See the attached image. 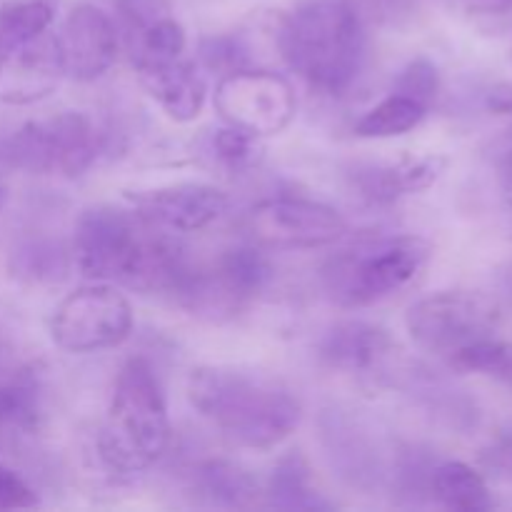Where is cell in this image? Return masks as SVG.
Listing matches in <instances>:
<instances>
[{
    "label": "cell",
    "instance_id": "6da1fadb",
    "mask_svg": "<svg viewBox=\"0 0 512 512\" xmlns=\"http://www.w3.org/2000/svg\"><path fill=\"white\" fill-rule=\"evenodd\" d=\"M190 405L238 448L273 450L303 418L298 395L265 373L203 365L188 378Z\"/></svg>",
    "mask_w": 512,
    "mask_h": 512
},
{
    "label": "cell",
    "instance_id": "7a4b0ae2",
    "mask_svg": "<svg viewBox=\"0 0 512 512\" xmlns=\"http://www.w3.org/2000/svg\"><path fill=\"white\" fill-rule=\"evenodd\" d=\"M278 50L310 88L343 95L365 63V28L350 0H310L283 18Z\"/></svg>",
    "mask_w": 512,
    "mask_h": 512
},
{
    "label": "cell",
    "instance_id": "3957f363",
    "mask_svg": "<svg viewBox=\"0 0 512 512\" xmlns=\"http://www.w3.org/2000/svg\"><path fill=\"white\" fill-rule=\"evenodd\" d=\"M168 443L170 418L158 375L145 358H130L120 368L100 428V460L113 473H143L163 458Z\"/></svg>",
    "mask_w": 512,
    "mask_h": 512
},
{
    "label": "cell",
    "instance_id": "277c9868",
    "mask_svg": "<svg viewBox=\"0 0 512 512\" xmlns=\"http://www.w3.org/2000/svg\"><path fill=\"white\" fill-rule=\"evenodd\" d=\"M430 258V243L418 235H398L370 248L345 250L323 270L325 290L345 308H365L405 288Z\"/></svg>",
    "mask_w": 512,
    "mask_h": 512
},
{
    "label": "cell",
    "instance_id": "5b68a950",
    "mask_svg": "<svg viewBox=\"0 0 512 512\" xmlns=\"http://www.w3.org/2000/svg\"><path fill=\"white\" fill-rule=\"evenodd\" d=\"M405 325L418 348L450 358L455 350L495 335L500 305L475 290H443L410 305Z\"/></svg>",
    "mask_w": 512,
    "mask_h": 512
},
{
    "label": "cell",
    "instance_id": "8992f818",
    "mask_svg": "<svg viewBox=\"0 0 512 512\" xmlns=\"http://www.w3.org/2000/svg\"><path fill=\"white\" fill-rule=\"evenodd\" d=\"M133 333V305L108 283H93L65 295L50 320L60 350L90 355L123 345Z\"/></svg>",
    "mask_w": 512,
    "mask_h": 512
},
{
    "label": "cell",
    "instance_id": "52a82bcc",
    "mask_svg": "<svg viewBox=\"0 0 512 512\" xmlns=\"http://www.w3.org/2000/svg\"><path fill=\"white\" fill-rule=\"evenodd\" d=\"M148 223L138 213L98 205L80 213L73 230L70 258L80 275L93 283H125Z\"/></svg>",
    "mask_w": 512,
    "mask_h": 512
},
{
    "label": "cell",
    "instance_id": "ba28073f",
    "mask_svg": "<svg viewBox=\"0 0 512 512\" xmlns=\"http://www.w3.org/2000/svg\"><path fill=\"white\" fill-rule=\"evenodd\" d=\"M213 105L230 128L255 138H270L293 123L298 98L285 75L248 68L220 78Z\"/></svg>",
    "mask_w": 512,
    "mask_h": 512
},
{
    "label": "cell",
    "instance_id": "9c48e42d",
    "mask_svg": "<svg viewBox=\"0 0 512 512\" xmlns=\"http://www.w3.org/2000/svg\"><path fill=\"white\" fill-rule=\"evenodd\" d=\"M248 233L255 245L270 250H310L333 245L348 233L335 208L303 198H268L250 208Z\"/></svg>",
    "mask_w": 512,
    "mask_h": 512
},
{
    "label": "cell",
    "instance_id": "30bf717a",
    "mask_svg": "<svg viewBox=\"0 0 512 512\" xmlns=\"http://www.w3.org/2000/svg\"><path fill=\"white\" fill-rule=\"evenodd\" d=\"M68 78L93 83L113 68L118 58V30L108 13L95 5H75L55 35Z\"/></svg>",
    "mask_w": 512,
    "mask_h": 512
},
{
    "label": "cell",
    "instance_id": "8fae6325",
    "mask_svg": "<svg viewBox=\"0 0 512 512\" xmlns=\"http://www.w3.org/2000/svg\"><path fill=\"white\" fill-rule=\"evenodd\" d=\"M65 78L58 40L48 30L0 50V103L33 105L55 93Z\"/></svg>",
    "mask_w": 512,
    "mask_h": 512
},
{
    "label": "cell",
    "instance_id": "7c38bea8",
    "mask_svg": "<svg viewBox=\"0 0 512 512\" xmlns=\"http://www.w3.org/2000/svg\"><path fill=\"white\" fill-rule=\"evenodd\" d=\"M145 223L168 233H198L228 208V195L215 185L178 183L128 195Z\"/></svg>",
    "mask_w": 512,
    "mask_h": 512
},
{
    "label": "cell",
    "instance_id": "4fadbf2b",
    "mask_svg": "<svg viewBox=\"0 0 512 512\" xmlns=\"http://www.w3.org/2000/svg\"><path fill=\"white\" fill-rule=\"evenodd\" d=\"M135 70L143 88L168 118H173L175 123H190L198 118L208 95V85L198 65L183 60L180 55L160 63H140L135 65Z\"/></svg>",
    "mask_w": 512,
    "mask_h": 512
},
{
    "label": "cell",
    "instance_id": "5bb4252c",
    "mask_svg": "<svg viewBox=\"0 0 512 512\" xmlns=\"http://www.w3.org/2000/svg\"><path fill=\"white\" fill-rule=\"evenodd\" d=\"M393 353V338L380 325L365 320H345L320 343V358L325 365L343 373H373Z\"/></svg>",
    "mask_w": 512,
    "mask_h": 512
},
{
    "label": "cell",
    "instance_id": "9a60e30c",
    "mask_svg": "<svg viewBox=\"0 0 512 512\" xmlns=\"http://www.w3.org/2000/svg\"><path fill=\"white\" fill-rule=\"evenodd\" d=\"M45 145H48L50 173L78 178L95 163L100 150V135L93 120L83 113H60L43 120Z\"/></svg>",
    "mask_w": 512,
    "mask_h": 512
},
{
    "label": "cell",
    "instance_id": "2e32d148",
    "mask_svg": "<svg viewBox=\"0 0 512 512\" xmlns=\"http://www.w3.org/2000/svg\"><path fill=\"white\" fill-rule=\"evenodd\" d=\"M448 160L440 155H428V158H405L393 165H375V168L363 170L358 175L360 188L375 203H390L408 193H420L428 190L435 180L443 175Z\"/></svg>",
    "mask_w": 512,
    "mask_h": 512
},
{
    "label": "cell",
    "instance_id": "e0dca14e",
    "mask_svg": "<svg viewBox=\"0 0 512 512\" xmlns=\"http://www.w3.org/2000/svg\"><path fill=\"white\" fill-rule=\"evenodd\" d=\"M198 490L220 508H250L260 493L258 480L233 460H205L195 470Z\"/></svg>",
    "mask_w": 512,
    "mask_h": 512
},
{
    "label": "cell",
    "instance_id": "ac0fdd59",
    "mask_svg": "<svg viewBox=\"0 0 512 512\" xmlns=\"http://www.w3.org/2000/svg\"><path fill=\"white\" fill-rule=\"evenodd\" d=\"M433 495L440 505L458 512H483L493 508V498L483 475L468 463L448 460L433 470Z\"/></svg>",
    "mask_w": 512,
    "mask_h": 512
},
{
    "label": "cell",
    "instance_id": "d6986e66",
    "mask_svg": "<svg viewBox=\"0 0 512 512\" xmlns=\"http://www.w3.org/2000/svg\"><path fill=\"white\" fill-rule=\"evenodd\" d=\"M265 495L270 498V505L280 510H333V503L310 483V468L298 450L280 458Z\"/></svg>",
    "mask_w": 512,
    "mask_h": 512
},
{
    "label": "cell",
    "instance_id": "ffe728a7",
    "mask_svg": "<svg viewBox=\"0 0 512 512\" xmlns=\"http://www.w3.org/2000/svg\"><path fill=\"white\" fill-rule=\"evenodd\" d=\"M213 270L220 283L243 305L258 298L273 280V263H270L263 250L253 248V245L228 250Z\"/></svg>",
    "mask_w": 512,
    "mask_h": 512
},
{
    "label": "cell",
    "instance_id": "44dd1931",
    "mask_svg": "<svg viewBox=\"0 0 512 512\" xmlns=\"http://www.w3.org/2000/svg\"><path fill=\"white\" fill-rule=\"evenodd\" d=\"M73 258L68 250L53 240H28L10 253L13 278L33 285L60 283L68 275Z\"/></svg>",
    "mask_w": 512,
    "mask_h": 512
},
{
    "label": "cell",
    "instance_id": "7402d4cb",
    "mask_svg": "<svg viewBox=\"0 0 512 512\" xmlns=\"http://www.w3.org/2000/svg\"><path fill=\"white\" fill-rule=\"evenodd\" d=\"M428 108H423L415 100L405 98V95L390 93L388 98L380 100L378 105L363 113V118L355 123V135L368 140H383V138H398V135L410 133L423 123Z\"/></svg>",
    "mask_w": 512,
    "mask_h": 512
},
{
    "label": "cell",
    "instance_id": "603a6c76",
    "mask_svg": "<svg viewBox=\"0 0 512 512\" xmlns=\"http://www.w3.org/2000/svg\"><path fill=\"white\" fill-rule=\"evenodd\" d=\"M38 423L40 395L28 370L0 375V430H35Z\"/></svg>",
    "mask_w": 512,
    "mask_h": 512
},
{
    "label": "cell",
    "instance_id": "cb8c5ba5",
    "mask_svg": "<svg viewBox=\"0 0 512 512\" xmlns=\"http://www.w3.org/2000/svg\"><path fill=\"white\" fill-rule=\"evenodd\" d=\"M53 23L50 0H5L0 5V50L45 33Z\"/></svg>",
    "mask_w": 512,
    "mask_h": 512
},
{
    "label": "cell",
    "instance_id": "d4e9b609",
    "mask_svg": "<svg viewBox=\"0 0 512 512\" xmlns=\"http://www.w3.org/2000/svg\"><path fill=\"white\" fill-rule=\"evenodd\" d=\"M448 363L450 368L460 370V373L490 375V378L512 388V343L498 340L495 335L455 350Z\"/></svg>",
    "mask_w": 512,
    "mask_h": 512
},
{
    "label": "cell",
    "instance_id": "484cf974",
    "mask_svg": "<svg viewBox=\"0 0 512 512\" xmlns=\"http://www.w3.org/2000/svg\"><path fill=\"white\" fill-rule=\"evenodd\" d=\"M185 30L173 15L158 20L150 25L143 33L130 38V55H133V65L140 63H160V60L180 58L185 50Z\"/></svg>",
    "mask_w": 512,
    "mask_h": 512
},
{
    "label": "cell",
    "instance_id": "4316f807",
    "mask_svg": "<svg viewBox=\"0 0 512 512\" xmlns=\"http://www.w3.org/2000/svg\"><path fill=\"white\" fill-rule=\"evenodd\" d=\"M198 60L210 73L230 75L250 68V48L240 35H208L198 43Z\"/></svg>",
    "mask_w": 512,
    "mask_h": 512
},
{
    "label": "cell",
    "instance_id": "83f0119b",
    "mask_svg": "<svg viewBox=\"0 0 512 512\" xmlns=\"http://www.w3.org/2000/svg\"><path fill=\"white\" fill-rule=\"evenodd\" d=\"M213 150L215 155H218L220 163H223L225 168L235 170V173L255 168V165L260 163V158H263V145H260V138H255V135L250 133H243V130L238 128H230V125H225L223 130L215 133Z\"/></svg>",
    "mask_w": 512,
    "mask_h": 512
},
{
    "label": "cell",
    "instance_id": "f1b7e54d",
    "mask_svg": "<svg viewBox=\"0 0 512 512\" xmlns=\"http://www.w3.org/2000/svg\"><path fill=\"white\" fill-rule=\"evenodd\" d=\"M438 90H440L438 65L428 58H415L410 60V63L403 68V73L398 75L393 93L405 95V98L415 100V103H420L423 108H430V105L435 103V98H438Z\"/></svg>",
    "mask_w": 512,
    "mask_h": 512
},
{
    "label": "cell",
    "instance_id": "f546056e",
    "mask_svg": "<svg viewBox=\"0 0 512 512\" xmlns=\"http://www.w3.org/2000/svg\"><path fill=\"white\" fill-rule=\"evenodd\" d=\"M115 8H118L120 20H123L125 30H128V38L143 33V30H148L158 20L173 15L170 0H118Z\"/></svg>",
    "mask_w": 512,
    "mask_h": 512
},
{
    "label": "cell",
    "instance_id": "4dcf8cb0",
    "mask_svg": "<svg viewBox=\"0 0 512 512\" xmlns=\"http://www.w3.org/2000/svg\"><path fill=\"white\" fill-rule=\"evenodd\" d=\"M38 505V495L15 470L0 465V512L28 510Z\"/></svg>",
    "mask_w": 512,
    "mask_h": 512
},
{
    "label": "cell",
    "instance_id": "1f68e13d",
    "mask_svg": "<svg viewBox=\"0 0 512 512\" xmlns=\"http://www.w3.org/2000/svg\"><path fill=\"white\" fill-rule=\"evenodd\" d=\"M485 108L493 115H512V83H495L485 93Z\"/></svg>",
    "mask_w": 512,
    "mask_h": 512
},
{
    "label": "cell",
    "instance_id": "d6a6232c",
    "mask_svg": "<svg viewBox=\"0 0 512 512\" xmlns=\"http://www.w3.org/2000/svg\"><path fill=\"white\" fill-rule=\"evenodd\" d=\"M465 8L473 15H503L512 10V0H465Z\"/></svg>",
    "mask_w": 512,
    "mask_h": 512
},
{
    "label": "cell",
    "instance_id": "836d02e7",
    "mask_svg": "<svg viewBox=\"0 0 512 512\" xmlns=\"http://www.w3.org/2000/svg\"><path fill=\"white\" fill-rule=\"evenodd\" d=\"M500 173H503L505 188H508L512 198V140L503 148V155H500Z\"/></svg>",
    "mask_w": 512,
    "mask_h": 512
},
{
    "label": "cell",
    "instance_id": "e575fe53",
    "mask_svg": "<svg viewBox=\"0 0 512 512\" xmlns=\"http://www.w3.org/2000/svg\"><path fill=\"white\" fill-rule=\"evenodd\" d=\"M508 458H510V463H512V443H510V450H508Z\"/></svg>",
    "mask_w": 512,
    "mask_h": 512
},
{
    "label": "cell",
    "instance_id": "d590c367",
    "mask_svg": "<svg viewBox=\"0 0 512 512\" xmlns=\"http://www.w3.org/2000/svg\"><path fill=\"white\" fill-rule=\"evenodd\" d=\"M510 60H512V55H510Z\"/></svg>",
    "mask_w": 512,
    "mask_h": 512
}]
</instances>
